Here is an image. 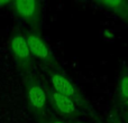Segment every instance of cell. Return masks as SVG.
Here are the masks:
<instances>
[{"label":"cell","mask_w":128,"mask_h":123,"mask_svg":"<svg viewBox=\"0 0 128 123\" xmlns=\"http://www.w3.org/2000/svg\"><path fill=\"white\" fill-rule=\"evenodd\" d=\"M24 92L28 109L36 118L40 119L45 114L47 104V94L44 87L33 74L25 76Z\"/></svg>","instance_id":"6da1fadb"},{"label":"cell","mask_w":128,"mask_h":123,"mask_svg":"<svg viewBox=\"0 0 128 123\" xmlns=\"http://www.w3.org/2000/svg\"><path fill=\"white\" fill-rule=\"evenodd\" d=\"M11 55L15 61L16 67L24 76L32 74L33 69V60L26 42V36L22 33H16L11 36L9 42Z\"/></svg>","instance_id":"7a4b0ae2"},{"label":"cell","mask_w":128,"mask_h":123,"mask_svg":"<svg viewBox=\"0 0 128 123\" xmlns=\"http://www.w3.org/2000/svg\"><path fill=\"white\" fill-rule=\"evenodd\" d=\"M18 18L33 27V30H40L42 21V7L35 0H19L12 1L10 4Z\"/></svg>","instance_id":"3957f363"},{"label":"cell","mask_w":128,"mask_h":123,"mask_svg":"<svg viewBox=\"0 0 128 123\" xmlns=\"http://www.w3.org/2000/svg\"><path fill=\"white\" fill-rule=\"evenodd\" d=\"M25 36L32 57L48 65H54V57L52 56L47 44L40 36V30H29Z\"/></svg>","instance_id":"277c9868"},{"label":"cell","mask_w":128,"mask_h":123,"mask_svg":"<svg viewBox=\"0 0 128 123\" xmlns=\"http://www.w3.org/2000/svg\"><path fill=\"white\" fill-rule=\"evenodd\" d=\"M50 81H51L52 88L54 92L60 93L64 96L71 99L75 104H83L84 101L81 94L78 92L76 87L64 75L56 72L50 73Z\"/></svg>","instance_id":"5b68a950"},{"label":"cell","mask_w":128,"mask_h":123,"mask_svg":"<svg viewBox=\"0 0 128 123\" xmlns=\"http://www.w3.org/2000/svg\"><path fill=\"white\" fill-rule=\"evenodd\" d=\"M50 100H51L52 106L58 111V113L68 117H78L79 115V110L76 108V104L71 99L64 96L60 93L54 92L53 90L50 92Z\"/></svg>","instance_id":"8992f818"},{"label":"cell","mask_w":128,"mask_h":123,"mask_svg":"<svg viewBox=\"0 0 128 123\" xmlns=\"http://www.w3.org/2000/svg\"><path fill=\"white\" fill-rule=\"evenodd\" d=\"M100 6L106 7L108 10L117 15L122 19L128 21V1L122 0H104V1H97Z\"/></svg>","instance_id":"52a82bcc"},{"label":"cell","mask_w":128,"mask_h":123,"mask_svg":"<svg viewBox=\"0 0 128 123\" xmlns=\"http://www.w3.org/2000/svg\"><path fill=\"white\" fill-rule=\"evenodd\" d=\"M118 96L120 101L128 102V74H124L118 83Z\"/></svg>","instance_id":"ba28073f"},{"label":"cell","mask_w":128,"mask_h":123,"mask_svg":"<svg viewBox=\"0 0 128 123\" xmlns=\"http://www.w3.org/2000/svg\"><path fill=\"white\" fill-rule=\"evenodd\" d=\"M109 123H122V120L117 117V115L112 114L110 117V119H109Z\"/></svg>","instance_id":"9c48e42d"},{"label":"cell","mask_w":128,"mask_h":123,"mask_svg":"<svg viewBox=\"0 0 128 123\" xmlns=\"http://www.w3.org/2000/svg\"><path fill=\"white\" fill-rule=\"evenodd\" d=\"M11 1H6V0H0V9L4 6H10Z\"/></svg>","instance_id":"30bf717a"},{"label":"cell","mask_w":128,"mask_h":123,"mask_svg":"<svg viewBox=\"0 0 128 123\" xmlns=\"http://www.w3.org/2000/svg\"><path fill=\"white\" fill-rule=\"evenodd\" d=\"M50 123H65V122L61 121V120H53V121H51Z\"/></svg>","instance_id":"8fae6325"},{"label":"cell","mask_w":128,"mask_h":123,"mask_svg":"<svg viewBox=\"0 0 128 123\" xmlns=\"http://www.w3.org/2000/svg\"><path fill=\"white\" fill-rule=\"evenodd\" d=\"M125 118H126V121H127V123H128V112L125 114Z\"/></svg>","instance_id":"7c38bea8"}]
</instances>
